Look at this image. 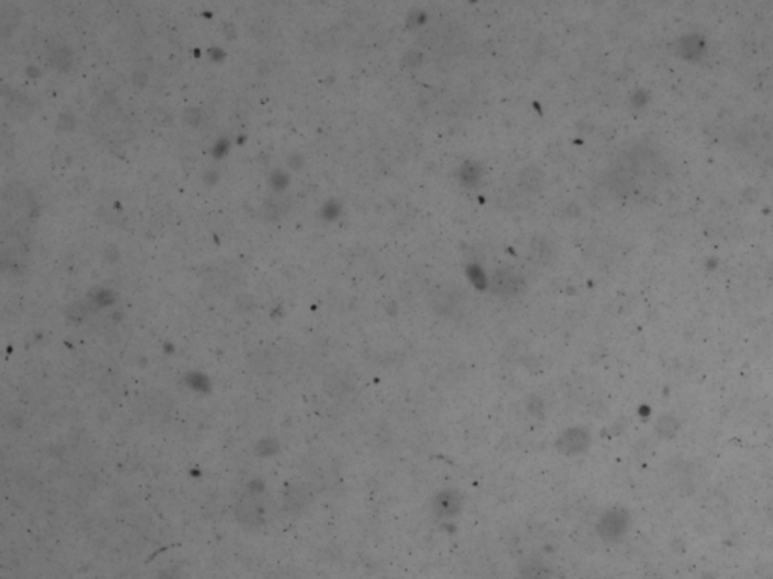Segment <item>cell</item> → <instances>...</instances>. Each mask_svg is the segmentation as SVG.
Instances as JSON below:
<instances>
[{
	"label": "cell",
	"instance_id": "cell-1",
	"mask_svg": "<svg viewBox=\"0 0 773 579\" xmlns=\"http://www.w3.org/2000/svg\"><path fill=\"white\" fill-rule=\"evenodd\" d=\"M491 287H493V290L496 293L503 294V296H512V294L518 293L521 290L523 279L517 274V271L509 270V269H503V270H499L497 274L493 276Z\"/></svg>",
	"mask_w": 773,
	"mask_h": 579
},
{
	"label": "cell",
	"instance_id": "cell-2",
	"mask_svg": "<svg viewBox=\"0 0 773 579\" xmlns=\"http://www.w3.org/2000/svg\"><path fill=\"white\" fill-rule=\"evenodd\" d=\"M462 498L458 492L444 490L435 496L432 502V510L437 516H455L460 512Z\"/></svg>",
	"mask_w": 773,
	"mask_h": 579
},
{
	"label": "cell",
	"instance_id": "cell-3",
	"mask_svg": "<svg viewBox=\"0 0 773 579\" xmlns=\"http://www.w3.org/2000/svg\"><path fill=\"white\" fill-rule=\"evenodd\" d=\"M588 444V433L580 429H569L560 434L557 450L564 454L580 453Z\"/></svg>",
	"mask_w": 773,
	"mask_h": 579
},
{
	"label": "cell",
	"instance_id": "cell-4",
	"mask_svg": "<svg viewBox=\"0 0 773 579\" xmlns=\"http://www.w3.org/2000/svg\"><path fill=\"white\" fill-rule=\"evenodd\" d=\"M521 576L523 579H552V575H550L547 566H544L541 561H536V560L527 561L521 567Z\"/></svg>",
	"mask_w": 773,
	"mask_h": 579
}]
</instances>
